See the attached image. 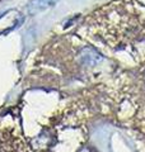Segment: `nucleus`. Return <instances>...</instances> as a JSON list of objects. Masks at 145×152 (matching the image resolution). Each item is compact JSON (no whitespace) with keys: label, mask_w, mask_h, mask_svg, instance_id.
<instances>
[{"label":"nucleus","mask_w":145,"mask_h":152,"mask_svg":"<svg viewBox=\"0 0 145 152\" xmlns=\"http://www.w3.org/2000/svg\"><path fill=\"white\" fill-rule=\"evenodd\" d=\"M59 0H31L27 5V12L31 15H36L55 5Z\"/></svg>","instance_id":"f257e3e1"},{"label":"nucleus","mask_w":145,"mask_h":152,"mask_svg":"<svg viewBox=\"0 0 145 152\" xmlns=\"http://www.w3.org/2000/svg\"><path fill=\"white\" fill-rule=\"evenodd\" d=\"M80 61L87 66H94L101 61V55L93 48H84L80 52Z\"/></svg>","instance_id":"f03ea898"}]
</instances>
